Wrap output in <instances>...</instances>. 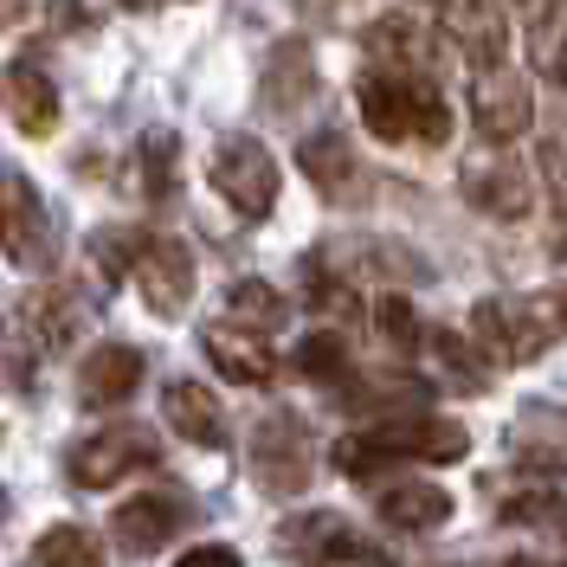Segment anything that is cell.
<instances>
[{
  "label": "cell",
  "instance_id": "6da1fadb",
  "mask_svg": "<svg viewBox=\"0 0 567 567\" xmlns=\"http://www.w3.org/2000/svg\"><path fill=\"white\" fill-rule=\"evenodd\" d=\"M78 342V297L71 290H33L0 317V374L13 388H33L39 368Z\"/></svg>",
  "mask_w": 567,
  "mask_h": 567
},
{
  "label": "cell",
  "instance_id": "7a4b0ae2",
  "mask_svg": "<svg viewBox=\"0 0 567 567\" xmlns=\"http://www.w3.org/2000/svg\"><path fill=\"white\" fill-rule=\"evenodd\" d=\"M548 336H555V317H548L542 297H535V303L484 297V303L471 310V342H477V354H484L491 368H529L535 354L548 349Z\"/></svg>",
  "mask_w": 567,
  "mask_h": 567
},
{
  "label": "cell",
  "instance_id": "3957f363",
  "mask_svg": "<svg viewBox=\"0 0 567 567\" xmlns=\"http://www.w3.org/2000/svg\"><path fill=\"white\" fill-rule=\"evenodd\" d=\"M361 45H368L374 71H388V78H400V84H420V91L439 84L445 52H452L445 33H432L425 20H413V13H381V20H368Z\"/></svg>",
  "mask_w": 567,
  "mask_h": 567
},
{
  "label": "cell",
  "instance_id": "277c9868",
  "mask_svg": "<svg viewBox=\"0 0 567 567\" xmlns=\"http://www.w3.org/2000/svg\"><path fill=\"white\" fill-rule=\"evenodd\" d=\"M207 181H213V194L233 213H246V219H265V213L278 207V162H271V148L258 136H219L213 142Z\"/></svg>",
  "mask_w": 567,
  "mask_h": 567
},
{
  "label": "cell",
  "instance_id": "5b68a950",
  "mask_svg": "<svg viewBox=\"0 0 567 567\" xmlns=\"http://www.w3.org/2000/svg\"><path fill=\"white\" fill-rule=\"evenodd\" d=\"M458 194L477 213H491V219H529V207H535L529 168H523L503 142H484V148L464 155L458 162Z\"/></svg>",
  "mask_w": 567,
  "mask_h": 567
},
{
  "label": "cell",
  "instance_id": "8992f818",
  "mask_svg": "<svg viewBox=\"0 0 567 567\" xmlns=\"http://www.w3.org/2000/svg\"><path fill=\"white\" fill-rule=\"evenodd\" d=\"M0 251L20 271H52V213L27 175H0Z\"/></svg>",
  "mask_w": 567,
  "mask_h": 567
},
{
  "label": "cell",
  "instance_id": "52a82bcc",
  "mask_svg": "<svg viewBox=\"0 0 567 567\" xmlns=\"http://www.w3.org/2000/svg\"><path fill=\"white\" fill-rule=\"evenodd\" d=\"M148 464H155V432L148 425H104V432H91V439L71 445V484L110 491L130 471H148Z\"/></svg>",
  "mask_w": 567,
  "mask_h": 567
},
{
  "label": "cell",
  "instance_id": "ba28073f",
  "mask_svg": "<svg viewBox=\"0 0 567 567\" xmlns=\"http://www.w3.org/2000/svg\"><path fill=\"white\" fill-rule=\"evenodd\" d=\"M439 33L471 71H496L509 52V13L503 0H439Z\"/></svg>",
  "mask_w": 567,
  "mask_h": 567
},
{
  "label": "cell",
  "instance_id": "9c48e42d",
  "mask_svg": "<svg viewBox=\"0 0 567 567\" xmlns=\"http://www.w3.org/2000/svg\"><path fill=\"white\" fill-rule=\"evenodd\" d=\"M136 290L162 322H175L194 303V251L168 239V233H148L136 251Z\"/></svg>",
  "mask_w": 567,
  "mask_h": 567
},
{
  "label": "cell",
  "instance_id": "30bf717a",
  "mask_svg": "<svg viewBox=\"0 0 567 567\" xmlns=\"http://www.w3.org/2000/svg\"><path fill=\"white\" fill-rule=\"evenodd\" d=\"M471 123H477V136L484 142H516L535 123L529 78H516L509 65L471 71Z\"/></svg>",
  "mask_w": 567,
  "mask_h": 567
},
{
  "label": "cell",
  "instance_id": "8fae6325",
  "mask_svg": "<svg viewBox=\"0 0 567 567\" xmlns=\"http://www.w3.org/2000/svg\"><path fill=\"white\" fill-rule=\"evenodd\" d=\"M251 471L271 496H297L310 484V432L297 413H271L251 439Z\"/></svg>",
  "mask_w": 567,
  "mask_h": 567
},
{
  "label": "cell",
  "instance_id": "7c38bea8",
  "mask_svg": "<svg viewBox=\"0 0 567 567\" xmlns=\"http://www.w3.org/2000/svg\"><path fill=\"white\" fill-rule=\"evenodd\" d=\"M425 97L420 84H400L388 71H368L361 84H354V104H361V123L374 130L381 142H413L425 130Z\"/></svg>",
  "mask_w": 567,
  "mask_h": 567
},
{
  "label": "cell",
  "instance_id": "4fadbf2b",
  "mask_svg": "<svg viewBox=\"0 0 567 567\" xmlns=\"http://www.w3.org/2000/svg\"><path fill=\"white\" fill-rule=\"evenodd\" d=\"M388 458H420V464H458L471 452V425L464 420H439V413H406V420H381L374 425Z\"/></svg>",
  "mask_w": 567,
  "mask_h": 567
},
{
  "label": "cell",
  "instance_id": "5bb4252c",
  "mask_svg": "<svg viewBox=\"0 0 567 567\" xmlns=\"http://www.w3.org/2000/svg\"><path fill=\"white\" fill-rule=\"evenodd\" d=\"M310 97H317V59H310V45L303 39H278L265 71H258V110L265 116H290Z\"/></svg>",
  "mask_w": 567,
  "mask_h": 567
},
{
  "label": "cell",
  "instance_id": "9a60e30c",
  "mask_svg": "<svg viewBox=\"0 0 567 567\" xmlns=\"http://www.w3.org/2000/svg\"><path fill=\"white\" fill-rule=\"evenodd\" d=\"M142 349L130 342H104V349L84 354V368H78V393H84V406H123L130 393L142 388Z\"/></svg>",
  "mask_w": 567,
  "mask_h": 567
},
{
  "label": "cell",
  "instance_id": "2e32d148",
  "mask_svg": "<svg viewBox=\"0 0 567 567\" xmlns=\"http://www.w3.org/2000/svg\"><path fill=\"white\" fill-rule=\"evenodd\" d=\"M200 349H207V361L226 381H239V388H265V381L278 374V354L265 349V336L233 329V322H213L207 336H200Z\"/></svg>",
  "mask_w": 567,
  "mask_h": 567
},
{
  "label": "cell",
  "instance_id": "e0dca14e",
  "mask_svg": "<svg viewBox=\"0 0 567 567\" xmlns=\"http://www.w3.org/2000/svg\"><path fill=\"white\" fill-rule=\"evenodd\" d=\"M278 542L303 567H342V561H354V555H361V542L349 535V523H342V516H329V509H310V516L284 523Z\"/></svg>",
  "mask_w": 567,
  "mask_h": 567
},
{
  "label": "cell",
  "instance_id": "ac0fdd59",
  "mask_svg": "<svg viewBox=\"0 0 567 567\" xmlns=\"http://www.w3.org/2000/svg\"><path fill=\"white\" fill-rule=\"evenodd\" d=\"M162 420L175 425L187 445H207V452H219L233 432H226V413H219V400H213L200 381H168V393H162Z\"/></svg>",
  "mask_w": 567,
  "mask_h": 567
},
{
  "label": "cell",
  "instance_id": "d6986e66",
  "mask_svg": "<svg viewBox=\"0 0 567 567\" xmlns=\"http://www.w3.org/2000/svg\"><path fill=\"white\" fill-rule=\"evenodd\" d=\"M187 523V509H181L175 496H130L123 509H116V542L130 548V555H155V548H168Z\"/></svg>",
  "mask_w": 567,
  "mask_h": 567
},
{
  "label": "cell",
  "instance_id": "ffe728a7",
  "mask_svg": "<svg viewBox=\"0 0 567 567\" xmlns=\"http://www.w3.org/2000/svg\"><path fill=\"white\" fill-rule=\"evenodd\" d=\"M7 110L27 136H52L59 130V84L33 65V59H13L7 65Z\"/></svg>",
  "mask_w": 567,
  "mask_h": 567
},
{
  "label": "cell",
  "instance_id": "44dd1931",
  "mask_svg": "<svg viewBox=\"0 0 567 567\" xmlns=\"http://www.w3.org/2000/svg\"><path fill=\"white\" fill-rule=\"evenodd\" d=\"M381 516H388L393 529H439V523H452V491H439V484H425V477H400L381 491Z\"/></svg>",
  "mask_w": 567,
  "mask_h": 567
},
{
  "label": "cell",
  "instance_id": "7402d4cb",
  "mask_svg": "<svg viewBox=\"0 0 567 567\" xmlns=\"http://www.w3.org/2000/svg\"><path fill=\"white\" fill-rule=\"evenodd\" d=\"M297 168L310 175V187H317V194H329V200H349V187H354L349 136H336V130H317V136L297 148Z\"/></svg>",
  "mask_w": 567,
  "mask_h": 567
},
{
  "label": "cell",
  "instance_id": "603a6c76",
  "mask_svg": "<svg viewBox=\"0 0 567 567\" xmlns=\"http://www.w3.org/2000/svg\"><path fill=\"white\" fill-rule=\"evenodd\" d=\"M226 317H233V329H251V336H278L284 322H290V303H284L278 284L239 278L233 290H226Z\"/></svg>",
  "mask_w": 567,
  "mask_h": 567
},
{
  "label": "cell",
  "instance_id": "cb8c5ba5",
  "mask_svg": "<svg viewBox=\"0 0 567 567\" xmlns=\"http://www.w3.org/2000/svg\"><path fill=\"white\" fill-rule=\"evenodd\" d=\"M136 187L148 200H168L175 194V136L168 130H148L136 142Z\"/></svg>",
  "mask_w": 567,
  "mask_h": 567
},
{
  "label": "cell",
  "instance_id": "d4e9b609",
  "mask_svg": "<svg viewBox=\"0 0 567 567\" xmlns=\"http://www.w3.org/2000/svg\"><path fill=\"white\" fill-rule=\"evenodd\" d=\"M33 561L39 567H104V548H97V535H91V529H71V523H59V529L39 535Z\"/></svg>",
  "mask_w": 567,
  "mask_h": 567
},
{
  "label": "cell",
  "instance_id": "484cf974",
  "mask_svg": "<svg viewBox=\"0 0 567 567\" xmlns=\"http://www.w3.org/2000/svg\"><path fill=\"white\" fill-rule=\"evenodd\" d=\"M297 374H303V381H349V342L329 336V329L303 336V342H297Z\"/></svg>",
  "mask_w": 567,
  "mask_h": 567
},
{
  "label": "cell",
  "instance_id": "4316f807",
  "mask_svg": "<svg viewBox=\"0 0 567 567\" xmlns=\"http://www.w3.org/2000/svg\"><path fill=\"white\" fill-rule=\"evenodd\" d=\"M425 342H432V354H439V368H445V374H452L458 388H471V393H477L484 381H491V361H471V342H464V336H452V329H432Z\"/></svg>",
  "mask_w": 567,
  "mask_h": 567
},
{
  "label": "cell",
  "instance_id": "83f0119b",
  "mask_svg": "<svg viewBox=\"0 0 567 567\" xmlns=\"http://www.w3.org/2000/svg\"><path fill=\"white\" fill-rule=\"evenodd\" d=\"M529 71L542 84H567V20L529 27Z\"/></svg>",
  "mask_w": 567,
  "mask_h": 567
},
{
  "label": "cell",
  "instance_id": "f1b7e54d",
  "mask_svg": "<svg viewBox=\"0 0 567 567\" xmlns=\"http://www.w3.org/2000/svg\"><path fill=\"white\" fill-rule=\"evenodd\" d=\"M374 329H381V342L400 349V354L420 342V317H413V303H406L400 290H381V297H374Z\"/></svg>",
  "mask_w": 567,
  "mask_h": 567
},
{
  "label": "cell",
  "instance_id": "f546056e",
  "mask_svg": "<svg viewBox=\"0 0 567 567\" xmlns=\"http://www.w3.org/2000/svg\"><path fill=\"white\" fill-rule=\"evenodd\" d=\"M91 251H97V271L110 284L116 278H136V251H142V233H123V226H104L91 233Z\"/></svg>",
  "mask_w": 567,
  "mask_h": 567
},
{
  "label": "cell",
  "instance_id": "4dcf8cb0",
  "mask_svg": "<svg viewBox=\"0 0 567 567\" xmlns=\"http://www.w3.org/2000/svg\"><path fill=\"white\" fill-rule=\"evenodd\" d=\"M329 458H336V471H342V477H374L381 464H393L388 452H381V439H374V425H368V432H342Z\"/></svg>",
  "mask_w": 567,
  "mask_h": 567
},
{
  "label": "cell",
  "instance_id": "1f68e13d",
  "mask_svg": "<svg viewBox=\"0 0 567 567\" xmlns=\"http://www.w3.org/2000/svg\"><path fill=\"white\" fill-rule=\"evenodd\" d=\"M354 406H388V400H425V381L413 374H381V381H349Z\"/></svg>",
  "mask_w": 567,
  "mask_h": 567
},
{
  "label": "cell",
  "instance_id": "d6a6232c",
  "mask_svg": "<svg viewBox=\"0 0 567 567\" xmlns=\"http://www.w3.org/2000/svg\"><path fill=\"white\" fill-rule=\"evenodd\" d=\"M542 175H548V194H555V207L567 213V116H561V130L542 142Z\"/></svg>",
  "mask_w": 567,
  "mask_h": 567
},
{
  "label": "cell",
  "instance_id": "836d02e7",
  "mask_svg": "<svg viewBox=\"0 0 567 567\" xmlns=\"http://www.w3.org/2000/svg\"><path fill=\"white\" fill-rule=\"evenodd\" d=\"M290 7H297V20L317 27V33H336V27L354 20V0H290Z\"/></svg>",
  "mask_w": 567,
  "mask_h": 567
},
{
  "label": "cell",
  "instance_id": "e575fe53",
  "mask_svg": "<svg viewBox=\"0 0 567 567\" xmlns=\"http://www.w3.org/2000/svg\"><path fill=\"white\" fill-rule=\"evenodd\" d=\"M175 567H239V548H226V542H200V548H187Z\"/></svg>",
  "mask_w": 567,
  "mask_h": 567
},
{
  "label": "cell",
  "instance_id": "d590c367",
  "mask_svg": "<svg viewBox=\"0 0 567 567\" xmlns=\"http://www.w3.org/2000/svg\"><path fill=\"white\" fill-rule=\"evenodd\" d=\"M516 13L529 20V27H548V20H561L567 0H516Z\"/></svg>",
  "mask_w": 567,
  "mask_h": 567
},
{
  "label": "cell",
  "instance_id": "8d00e7d4",
  "mask_svg": "<svg viewBox=\"0 0 567 567\" xmlns=\"http://www.w3.org/2000/svg\"><path fill=\"white\" fill-rule=\"evenodd\" d=\"M27 7H33V0H0V33H7V27H20V20H27Z\"/></svg>",
  "mask_w": 567,
  "mask_h": 567
},
{
  "label": "cell",
  "instance_id": "74e56055",
  "mask_svg": "<svg viewBox=\"0 0 567 567\" xmlns=\"http://www.w3.org/2000/svg\"><path fill=\"white\" fill-rule=\"evenodd\" d=\"M548 303V317H555V329H567V297H542Z\"/></svg>",
  "mask_w": 567,
  "mask_h": 567
},
{
  "label": "cell",
  "instance_id": "f35d334b",
  "mask_svg": "<svg viewBox=\"0 0 567 567\" xmlns=\"http://www.w3.org/2000/svg\"><path fill=\"white\" fill-rule=\"evenodd\" d=\"M123 7H130V13H148V7H162V0H123Z\"/></svg>",
  "mask_w": 567,
  "mask_h": 567
},
{
  "label": "cell",
  "instance_id": "ab89813d",
  "mask_svg": "<svg viewBox=\"0 0 567 567\" xmlns=\"http://www.w3.org/2000/svg\"><path fill=\"white\" fill-rule=\"evenodd\" d=\"M503 567H542V561H503Z\"/></svg>",
  "mask_w": 567,
  "mask_h": 567
},
{
  "label": "cell",
  "instance_id": "60d3db41",
  "mask_svg": "<svg viewBox=\"0 0 567 567\" xmlns=\"http://www.w3.org/2000/svg\"><path fill=\"white\" fill-rule=\"evenodd\" d=\"M0 516H7V491H0Z\"/></svg>",
  "mask_w": 567,
  "mask_h": 567
}]
</instances>
